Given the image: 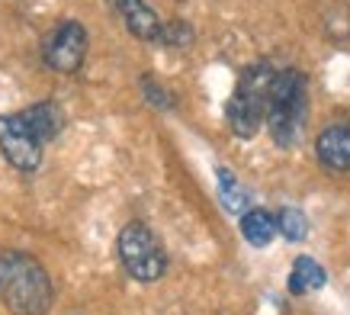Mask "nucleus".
I'll return each instance as SVG.
<instances>
[{
    "label": "nucleus",
    "instance_id": "1",
    "mask_svg": "<svg viewBox=\"0 0 350 315\" xmlns=\"http://www.w3.org/2000/svg\"><path fill=\"white\" fill-rule=\"evenodd\" d=\"M55 284L26 251H0V303L13 315H49Z\"/></svg>",
    "mask_w": 350,
    "mask_h": 315
},
{
    "label": "nucleus",
    "instance_id": "2",
    "mask_svg": "<svg viewBox=\"0 0 350 315\" xmlns=\"http://www.w3.org/2000/svg\"><path fill=\"white\" fill-rule=\"evenodd\" d=\"M276 71L267 62H257L244 68L238 77L232 100L225 106V119L238 138H254L257 129L267 123V106H270V90H273Z\"/></svg>",
    "mask_w": 350,
    "mask_h": 315
},
{
    "label": "nucleus",
    "instance_id": "3",
    "mask_svg": "<svg viewBox=\"0 0 350 315\" xmlns=\"http://www.w3.org/2000/svg\"><path fill=\"white\" fill-rule=\"evenodd\" d=\"M308 87L302 71H280L270 90V106H267V129L280 148H289L299 142V132L306 126L308 110Z\"/></svg>",
    "mask_w": 350,
    "mask_h": 315
},
{
    "label": "nucleus",
    "instance_id": "4",
    "mask_svg": "<svg viewBox=\"0 0 350 315\" xmlns=\"http://www.w3.org/2000/svg\"><path fill=\"white\" fill-rule=\"evenodd\" d=\"M116 251L126 273L138 284H154L167 270V254L145 222H129L126 229L119 231Z\"/></svg>",
    "mask_w": 350,
    "mask_h": 315
},
{
    "label": "nucleus",
    "instance_id": "5",
    "mask_svg": "<svg viewBox=\"0 0 350 315\" xmlns=\"http://www.w3.org/2000/svg\"><path fill=\"white\" fill-rule=\"evenodd\" d=\"M87 58V29L77 20L58 23L42 39V62L58 74H77Z\"/></svg>",
    "mask_w": 350,
    "mask_h": 315
},
{
    "label": "nucleus",
    "instance_id": "6",
    "mask_svg": "<svg viewBox=\"0 0 350 315\" xmlns=\"http://www.w3.org/2000/svg\"><path fill=\"white\" fill-rule=\"evenodd\" d=\"M0 155L23 174H32L42 164V142L29 129L23 113L0 116Z\"/></svg>",
    "mask_w": 350,
    "mask_h": 315
},
{
    "label": "nucleus",
    "instance_id": "7",
    "mask_svg": "<svg viewBox=\"0 0 350 315\" xmlns=\"http://www.w3.org/2000/svg\"><path fill=\"white\" fill-rule=\"evenodd\" d=\"M109 7L116 10V16L126 23V29L135 39H142V42H161L164 23L158 20V13L151 10L145 0H109Z\"/></svg>",
    "mask_w": 350,
    "mask_h": 315
},
{
    "label": "nucleus",
    "instance_id": "8",
    "mask_svg": "<svg viewBox=\"0 0 350 315\" xmlns=\"http://www.w3.org/2000/svg\"><path fill=\"white\" fill-rule=\"evenodd\" d=\"M315 155H319L321 168H328L331 174H347L350 171V126L334 123V126L321 129L319 142H315Z\"/></svg>",
    "mask_w": 350,
    "mask_h": 315
},
{
    "label": "nucleus",
    "instance_id": "9",
    "mask_svg": "<svg viewBox=\"0 0 350 315\" xmlns=\"http://www.w3.org/2000/svg\"><path fill=\"white\" fill-rule=\"evenodd\" d=\"M23 116H26V123H29V129L39 136V142H55V138L62 136L64 129V113L62 106L55 103V100H39V103H32L29 110H23Z\"/></svg>",
    "mask_w": 350,
    "mask_h": 315
},
{
    "label": "nucleus",
    "instance_id": "10",
    "mask_svg": "<svg viewBox=\"0 0 350 315\" xmlns=\"http://www.w3.org/2000/svg\"><path fill=\"white\" fill-rule=\"evenodd\" d=\"M325 284H328V273L315 257H296L293 270H289V293L306 296L312 290H321Z\"/></svg>",
    "mask_w": 350,
    "mask_h": 315
},
{
    "label": "nucleus",
    "instance_id": "11",
    "mask_svg": "<svg viewBox=\"0 0 350 315\" xmlns=\"http://www.w3.org/2000/svg\"><path fill=\"white\" fill-rule=\"evenodd\" d=\"M241 235H244V242L247 244L267 248V244L280 235V225H276V219L267 210H247L241 216Z\"/></svg>",
    "mask_w": 350,
    "mask_h": 315
},
{
    "label": "nucleus",
    "instance_id": "12",
    "mask_svg": "<svg viewBox=\"0 0 350 315\" xmlns=\"http://www.w3.org/2000/svg\"><path fill=\"white\" fill-rule=\"evenodd\" d=\"M215 177H219V193H222V203L228 212H244V206H247V193H244V187L238 184V177H234L228 168H215Z\"/></svg>",
    "mask_w": 350,
    "mask_h": 315
},
{
    "label": "nucleus",
    "instance_id": "13",
    "mask_svg": "<svg viewBox=\"0 0 350 315\" xmlns=\"http://www.w3.org/2000/svg\"><path fill=\"white\" fill-rule=\"evenodd\" d=\"M276 225H280V235L286 238V242H302L308 235V219L306 212L296 210V206H286V210L276 216Z\"/></svg>",
    "mask_w": 350,
    "mask_h": 315
},
{
    "label": "nucleus",
    "instance_id": "14",
    "mask_svg": "<svg viewBox=\"0 0 350 315\" xmlns=\"http://www.w3.org/2000/svg\"><path fill=\"white\" fill-rule=\"evenodd\" d=\"M193 42V29L187 23L174 20V23H164L161 29V45H190Z\"/></svg>",
    "mask_w": 350,
    "mask_h": 315
},
{
    "label": "nucleus",
    "instance_id": "15",
    "mask_svg": "<svg viewBox=\"0 0 350 315\" xmlns=\"http://www.w3.org/2000/svg\"><path fill=\"white\" fill-rule=\"evenodd\" d=\"M142 90H145V97H148L151 106H158V110H170V94L164 90V87H158L154 81H151V74L142 77Z\"/></svg>",
    "mask_w": 350,
    "mask_h": 315
}]
</instances>
